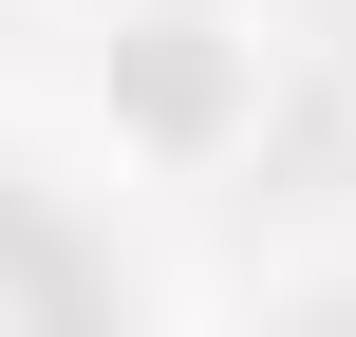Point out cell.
Returning <instances> with one entry per match:
<instances>
[{"label":"cell","mask_w":356,"mask_h":337,"mask_svg":"<svg viewBox=\"0 0 356 337\" xmlns=\"http://www.w3.org/2000/svg\"><path fill=\"white\" fill-rule=\"evenodd\" d=\"M0 337H94V281H75L19 206H0Z\"/></svg>","instance_id":"1"}]
</instances>
